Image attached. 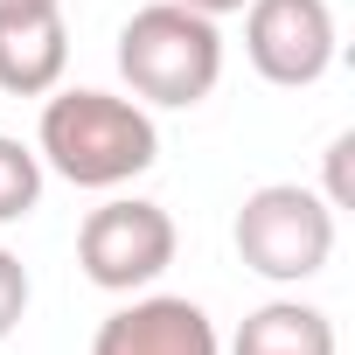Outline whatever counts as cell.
Segmentation results:
<instances>
[{"instance_id":"6da1fadb","label":"cell","mask_w":355,"mask_h":355,"mask_svg":"<svg viewBox=\"0 0 355 355\" xmlns=\"http://www.w3.org/2000/svg\"><path fill=\"white\" fill-rule=\"evenodd\" d=\"M35 153L70 189H125L160 160V125L139 98H112V91L77 84V91H49L42 125H35Z\"/></svg>"},{"instance_id":"7a4b0ae2","label":"cell","mask_w":355,"mask_h":355,"mask_svg":"<svg viewBox=\"0 0 355 355\" xmlns=\"http://www.w3.org/2000/svg\"><path fill=\"white\" fill-rule=\"evenodd\" d=\"M119 77L132 84L139 105L189 112L223 84V35L209 15L182 8V0H153L119 28Z\"/></svg>"},{"instance_id":"3957f363","label":"cell","mask_w":355,"mask_h":355,"mask_svg":"<svg viewBox=\"0 0 355 355\" xmlns=\"http://www.w3.org/2000/svg\"><path fill=\"white\" fill-rule=\"evenodd\" d=\"M237 258L272 279V286H300L313 272H327L334 258V209L320 189H300V182H265L237 202Z\"/></svg>"},{"instance_id":"277c9868","label":"cell","mask_w":355,"mask_h":355,"mask_svg":"<svg viewBox=\"0 0 355 355\" xmlns=\"http://www.w3.org/2000/svg\"><path fill=\"white\" fill-rule=\"evenodd\" d=\"M174 251H182V230H174V216L160 202H139V196H112L84 216L77 230V265L98 293H139L153 286Z\"/></svg>"},{"instance_id":"5b68a950","label":"cell","mask_w":355,"mask_h":355,"mask_svg":"<svg viewBox=\"0 0 355 355\" xmlns=\"http://www.w3.org/2000/svg\"><path fill=\"white\" fill-rule=\"evenodd\" d=\"M334 8L327 0H244V56L265 84L306 91L334 70Z\"/></svg>"},{"instance_id":"8992f818","label":"cell","mask_w":355,"mask_h":355,"mask_svg":"<svg viewBox=\"0 0 355 355\" xmlns=\"http://www.w3.org/2000/svg\"><path fill=\"white\" fill-rule=\"evenodd\" d=\"M91 355H223L216 320L182 293H146L98 320Z\"/></svg>"},{"instance_id":"52a82bcc","label":"cell","mask_w":355,"mask_h":355,"mask_svg":"<svg viewBox=\"0 0 355 355\" xmlns=\"http://www.w3.org/2000/svg\"><path fill=\"white\" fill-rule=\"evenodd\" d=\"M70 70V28L63 8L56 15H28V21H0V91L8 98H49Z\"/></svg>"},{"instance_id":"ba28073f","label":"cell","mask_w":355,"mask_h":355,"mask_svg":"<svg viewBox=\"0 0 355 355\" xmlns=\"http://www.w3.org/2000/svg\"><path fill=\"white\" fill-rule=\"evenodd\" d=\"M230 355H341L334 320L306 300H265L258 313H244Z\"/></svg>"},{"instance_id":"9c48e42d","label":"cell","mask_w":355,"mask_h":355,"mask_svg":"<svg viewBox=\"0 0 355 355\" xmlns=\"http://www.w3.org/2000/svg\"><path fill=\"white\" fill-rule=\"evenodd\" d=\"M42 202V153L0 132V223H21Z\"/></svg>"},{"instance_id":"30bf717a","label":"cell","mask_w":355,"mask_h":355,"mask_svg":"<svg viewBox=\"0 0 355 355\" xmlns=\"http://www.w3.org/2000/svg\"><path fill=\"white\" fill-rule=\"evenodd\" d=\"M28 293H35V286H28V265H21L8 244H0V341H8V334L21 327V313H28Z\"/></svg>"},{"instance_id":"8fae6325","label":"cell","mask_w":355,"mask_h":355,"mask_svg":"<svg viewBox=\"0 0 355 355\" xmlns=\"http://www.w3.org/2000/svg\"><path fill=\"white\" fill-rule=\"evenodd\" d=\"M348 153H355V132H341V139L327 146V189H320V196H327V209H334V216L355 202V174H348Z\"/></svg>"},{"instance_id":"7c38bea8","label":"cell","mask_w":355,"mask_h":355,"mask_svg":"<svg viewBox=\"0 0 355 355\" xmlns=\"http://www.w3.org/2000/svg\"><path fill=\"white\" fill-rule=\"evenodd\" d=\"M63 0H0V21H28V15H56Z\"/></svg>"},{"instance_id":"4fadbf2b","label":"cell","mask_w":355,"mask_h":355,"mask_svg":"<svg viewBox=\"0 0 355 355\" xmlns=\"http://www.w3.org/2000/svg\"><path fill=\"white\" fill-rule=\"evenodd\" d=\"M182 8H196V15H209V21H223V15H244V0H182Z\"/></svg>"}]
</instances>
